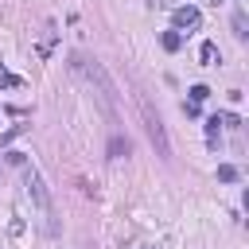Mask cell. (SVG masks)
Listing matches in <instances>:
<instances>
[{
  "mask_svg": "<svg viewBox=\"0 0 249 249\" xmlns=\"http://www.w3.org/2000/svg\"><path fill=\"white\" fill-rule=\"evenodd\" d=\"M206 97H210V89H206L202 82H198V86H191V101H195V105H202Z\"/></svg>",
  "mask_w": 249,
  "mask_h": 249,
  "instance_id": "cell-13",
  "label": "cell"
},
{
  "mask_svg": "<svg viewBox=\"0 0 249 249\" xmlns=\"http://www.w3.org/2000/svg\"><path fill=\"white\" fill-rule=\"evenodd\" d=\"M171 23H175V31H183V27H198V23H202V12H198L195 4H179V8L171 12Z\"/></svg>",
  "mask_w": 249,
  "mask_h": 249,
  "instance_id": "cell-4",
  "label": "cell"
},
{
  "mask_svg": "<svg viewBox=\"0 0 249 249\" xmlns=\"http://www.w3.org/2000/svg\"><path fill=\"white\" fill-rule=\"evenodd\" d=\"M27 128H31V124H12V128H8V132H0V148H8V144H12V140H16V136H23V132H27Z\"/></svg>",
  "mask_w": 249,
  "mask_h": 249,
  "instance_id": "cell-9",
  "label": "cell"
},
{
  "mask_svg": "<svg viewBox=\"0 0 249 249\" xmlns=\"http://www.w3.org/2000/svg\"><path fill=\"white\" fill-rule=\"evenodd\" d=\"M54 39H58V27H54V19H47V23H43V39H39L35 54H39V58H51V51H54Z\"/></svg>",
  "mask_w": 249,
  "mask_h": 249,
  "instance_id": "cell-5",
  "label": "cell"
},
{
  "mask_svg": "<svg viewBox=\"0 0 249 249\" xmlns=\"http://www.w3.org/2000/svg\"><path fill=\"white\" fill-rule=\"evenodd\" d=\"M183 113H187V117H198V113H202V105H195V101H187V105H183Z\"/></svg>",
  "mask_w": 249,
  "mask_h": 249,
  "instance_id": "cell-17",
  "label": "cell"
},
{
  "mask_svg": "<svg viewBox=\"0 0 249 249\" xmlns=\"http://www.w3.org/2000/svg\"><path fill=\"white\" fill-rule=\"evenodd\" d=\"M198 58H202V66H214V58H218V47H214V43L206 39V43L198 47Z\"/></svg>",
  "mask_w": 249,
  "mask_h": 249,
  "instance_id": "cell-7",
  "label": "cell"
},
{
  "mask_svg": "<svg viewBox=\"0 0 249 249\" xmlns=\"http://www.w3.org/2000/svg\"><path fill=\"white\" fill-rule=\"evenodd\" d=\"M144 121H148V136H152V144H156V156H171V144H167V132H163V121L144 105Z\"/></svg>",
  "mask_w": 249,
  "mask_h": 249,
  "instance_id": "cell-3",
  "label": "cell"
},
{
  "mask_svg": "<svg viewBox=\"0 0 249 249\" xmlns=\"http://www.w3.org/2000/svg\"><path fill=\"white\" fill-rule=\"evenodd\" d=\"M233 35H237V39H245V35H249V23H245V12H241V8L233 12Z\"/></svg>",
  "mask_w": 249,
  "mask_h": 249,
  "instance_id": "cell-10",
  "label": "cell"
},
{
  "mask_svg": "<svg viewBox=\"0 0 249 249\" xmlns=\"http://www.w3.org/2000/svg\"><path fill=\"white\" fill-rule=\"evenodd\" d=\"M0 86H8V89H19V86H23V78H16L12 70H4V66H0Z\"/></svg>",
  "mask_w": 249,
  "mask_h": 249,
  "instance_id": "cell-12",
  "label": "cell"
},
{
  "mask_svg": "<svg viewBox=\"0 0 249 249\" xmlns=\"http://www.w3.org/2000/svg\"><path fill=\"white\" fill-rule=\"evenodd\" d=\"M70 70L86 74V78H89V86H97V97L105 101V109L113 113V105H117V86H113V78L105 74V66H101L97 58H86L82 51H74V54H70Z\"/></svg>",
  "mask_w": 249,
  "mask_h": 249,
  "instance_id": "cell-1",
  "label": "cell"
},
{
  "mask_svg": "<svg viewBox=\"0 0 249 249\" xmlns=\"http://www.w3.org/2000/svg\"><path fill=\"white\" fill-rule=\"evenodd\" d=\"M8 163H16V167H27V156H23V152H8Z\"/></svg>",
  "mask_w": 249,
  "mask_h": 249,
  "instance_id": "cell-15",
  "label": "cell"
},
{
  "mask_svg": "<svg viewBox=\"0 0 249 249\" xmlns=\"http://www.w3.org/2000/svg\"><path fill=\"white\" fill-rule=\"evenodd\" d=\"M218 124H222V117H218V113H214V117H210V121H206V136H210V144H214V140H218Z\"/></svg>",
  "mask_w": 249,
  "mask_h": 249,
  "instance_id": "cell-14",
  "label": "cell"
},
{
  "mask_svg": "<svg viewBox=\"0 0 249 249\" xmlns=\"http://www.w3.org/2000/svg\"><path fill=\"white\" fill-rule=\"evenodd\" d=\"M23 179H27V195H31V202L39 206V214L47 218V230L54 233V202H51V191H47L43 175H39L35 167H23Z\"/></svg>",
  "mask_w": 249,
  "mask_h": 249,
  "instance_id": "cell-2",
  "label": "cell"
},
{
  "mask_svg": "<svg viewBox=\"0 0 249 249\" xmlns=\"http://www.w3.org/2000/svg\"><path fill=\"white\" fill-rule=\"evenodd\" d=\"M218 179H222V183H237V179H241V171H237L233 163H222V167H218Z\"/></svg>",
  "mask_w": 249,
  "mask_h": 249,
  "instance_id": "cell-11",
  "label": "cell"
},
{
  "mask_svg": "<svg viewBox=\"0 0 249 249\" xmlns=\"http://www.w3.org/2000/svg\"><path fill=\"white\" fill-rule=\"evenodd\" d=\"M121 156H128V140L113 136V140H109V160H121Z\"/></svg>",
  "mask_w": 249,
  "mask_h": 249,
  "instance_id": "cell-8",
  "label": "cell"
},
{
  "mask_svg": "<svg viewBox=\"0 0 249 249\" xmlns=\"http://www.w3.org/2000/svg\"><path fill=\"white\" fill-rule=\"evenodd\" d=\"M222 124H230V128H237V124H241V117H237V113H222Z\"/></svg>",
  "mask_w": 249,
  "mask_h": 249,
  "instance_id": "cell-16",
  "label": "cell"
},
{
  "mask_svg": "<svg viewBox=\"0 0 249 249\" xmlns=\"http://www.w3.org/2000/svg\"><path fill=\"white\" fill-rule=\"evenodd\" d=\"M160 47H163L167 54H175V51L183 47V35H179V31H163V35H160Z\"/></svg>",
  "mask_w": 249,
  "mask_h": 249,
  "instance_id": "cell-6",
  "label": "cell"
}]
</instances>
